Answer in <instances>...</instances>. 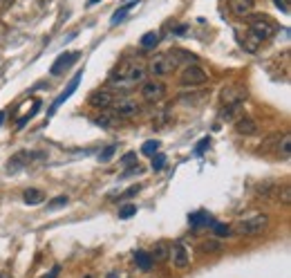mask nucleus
I'll return each instance as SVG.
<instances>
[{
	"mask_svg": "<svg viewBox=\"0 0 291 278\" xmlns=\"http://www.w3.org/2000/svg\"><path fill=\"white\" fill-rule=\"evenodd\" d=\"M146 76V67L139 65L134 59H123L117 67L112 70L110 81L119 83V86H128V83H139Z\"/></svg>",
	"mask_w": 291,
	"mask_h": 278,
	"instance_id": "obj_1",
	"label": "nucleus"
},
{
	"mask_svg": "<svg viewBox=\"0 0 291 278\" xmlns=\"http://www.w3.org/2000/svg\"><path fill=\"white\" fill-rule=\"evenodd\" d=\"M269 227V216L267 213H253V216L240 220L235 224V231L242 235H260Z\"/></svg>",
	"mask_w": 291,
	"mask_h": 278,
	"instance_id": "obj_2",
	"label": "nucleus"
},
{
	"mask_svg": "<svg viewBox=\"0 0 291 278\" xmlns=\"http://www.w3.org/2000/svg\"><path fill=\"white\" fill-rule=\"evenodd\" d=\"M209 81V72L204 70L202 65H197V63H188V65L181 67L179 72V83L181 86H204V83Z\"/></svg>",
	"mask_w": 291,
	"mask_h": 278,
	"instance_id": "obj_3",
	"label": "nucleus"
},
{
	"mask_svg": "<svg viewBox=\"0 0 291 278\" xmlns=\"http://www.w3.org/2000/svg\"><path fill=\"white\" fill-rule=\"evenodd\" d=\"M249 31L253 36H258L260 41H269L275 34V23L269 20V16H251L249 18Z\"/></svg>",
	"mask_w": 291,
	"mask_h": 278,
	"instance_id": "obj_4",
	"label": "nucleus"
},
{
	"mask_svg": "<svg viewBox=\"0 0 291 278\" xmlns=\"http://www.w3.org/2000/svg\"><path fill=\"white\" fill-rule=\"evenodd\" d=\"M112 110H114V114H117V117L132 119V117H137V114H139V103L134 101L132 97H121V99H114Z\"/></svg>",
	"mask_w": 291,
	"mask_h": 278,
	"instance_id": "obj_5",
	"label": "nucleus"
},
{
	"mask_svg": "<svg viewBox=\"0 0 291 278\" xmlns=\"http://www.w3.org/2000/svg\"><path fill=\"white\" fill-rule=\"evenodd\" d=\"M164 94H166V88H164L162 81H155V78H153V81H146L143 86H141V97H143L146 103L162 101Z\"/></svg>",
	"mask_w": 291,
	"mask_h": 278,
	"instance_id": "obj_6",
	"label": "nucleus"
},
{
	"mask_svg": "<svg viewBox=\"0 0 291 278\" xmlns=\"http://www.w3.org/2000/svg\"><path fill=\"white\" fill-rule=\"evenodd\" d=\"M79 56H81V52H65V54H61L59 59L52 63L50 72H52L54 76H61L65 70H70V67L74 65L76 61H79Z\"/></svg>",
	"mask_w": 291,
	"mask_h": 278,
	"instance_id": "obj_7",
	"label": "nucleus"
},
{
	"mask_svg": "<svg viewBox=\"0 0 291 278\" xmlns=\"http://www.w3.org/2000/svg\"><path fill=\"white\" fill-rule=\"evenodd\" d=\"M170 258H173V265L177 267V269H186V267H188V263H190L188 249H186L181 243L170 245Z\"/></svg>",
	"mask_w": 291,
	"mask_h": 278,
	"instance_id": "obj_8",
	"label": "nucleus"
},
{
	"mask_svg": "<svg viewBox=\"0 0 291 278\" xmlns=\"http://www.w3.org/2000/svg\"><path fill=\"white\" fill-rule=\"evenodd\" d=\"M244 99H247V90L240 86H231V88H224V90H222V103H224V106L244 103Z\"/></svg>",
	"mask_w": 291,
	"mask_h": 278,
	"instance_id": "obj_9",
	"label": "nucleus"
},
{
	"mask_svg": "<svg viewBox=\"0 0 291 278\" xmlns=\"http://www.w3.org/2000/svg\"><path fill=\"white\" fill-rule=\"evenodd\" d=\"M112 103H114V94L108 90H96L90 94V106L96 110H108L112 108Z\"/></svg>",
	"mask_w": 291,
	"mask_h": 278,
	"instance_id": "obj_10",
	"label": "nucleus"
},
{
	"mask_svg": "<svg viewBox=\"0 0 291 278\" xmlns=\"http://www.w3.org/2000/svg\"><path fill=\"white\" fill-rule=\"evenodd\" d=\"M235 130L240 135H244V137H253V135H258V122L251 117H244V114H240V117L235 119Z\"/></svg>",
	"mask_w": 291,
	"mask_h": 278,
	"instance_id": "obj_11",
	"label": "nucleus"
},
{
	"mask_svg": "<svg viewBox=\"0 0 291 278\" xmlns=\"http://www.w3.org/2000/svg\"><path fill=\"white\" fill-rule=\"evenodd\" d=\"M81 76H83V74L79 72V74H76V76H74V78H72V81H70V86L65 88V92H61V94H59V99H56V101L52 103V108H50V114H54L56 110H59V106H61V103H63V101H67V99H70L72 94H74V90H76V88H79V83H81Z\"/></svg>",
	"mask_w": 291,
	"mask_h": 278,
	"instance_id": "obj_12",
	"label": "nucleus"
},
{
	"mask_svg": "<svg viewBox=\"0 0 291 278\" xmlns=\"http://www.w3.org/2000/svg\"><path fill=\"white\" fill-rule=\"evenodd\" d=\"M228 7L235 18H249L253 12V0H228Z\"/></svg>",
	"mask_w": 291,
	"mask_h": 278,
	"instance_id": "obj_13",
	"label": "nucleus"
},
{
	"mask_svg": "<svg viewBox=\"0 0 291 278\" xmlns=\"http://www.w3.org/2000/svg\"><path fill=\"white\" fill-rule=\"evenodd\" d=\"M150 258H153V263H166L170 258V245L166 240H159L150 251Z\"/></svg>",
	"mask_w": 291,
	"mask_h": 278,
	"instance_id": "obj_14",
	"label": "nucleus"
},
{
	"mask_svg": "<svg viewBox=\"0 0 291 278\" xmlns=\"http://www.w3.org/2000/svg\"><path fill=\"white\" fill-rule=\"evenodd\" d=\"M256 193L260 197H264V200H273L275 195H280V186L275 182H262V184H258Z\"/></svg>",
	"mask_w": 291,
	"mask_h": 278,
	"instance_id": "obj_15",
	"label": "nucleus"
},
{
	"mask_svg": "<svg viewBox=\"0 0 291 278\" xmlns=\"http://www.w3.org/2000/svg\"><path fill=\"white\" fill-rule=\"evenodd\" d=\"M240 43H242V47L249 52V54H256V52H258V47H260V43H262V41H260L258 36H253L251 31L247 29V31H244V34L240 36Z\"/></svg>",
	"mask_w": 291,
	"mask_h": 278,
	"instance_id": "obj_16",
	"label": "nucleus"
},
{
	"mask_svg": "<svg viewBox=\"0 0 291 278\" xmlns=\"http://www.w3.org/2000/svg\"><path fill=\"white\" fill-rule=\"evenodd\" d=\"M134 263H137V267L141 271H150V269H153V265H155L153 258H150V254H148V251H143V249L134 251Z\"/></svg>",
	"mask_w": 291,
	"mask_h": 278,
	"instance_id": "obj_17",
	"label": "nucleus"
},
{
	"mask_svg": "<svg viewBox=\"0 0 291 278\" xmlns=\"http://www.w3.org/2000/svg\"><path fill=\"white\" fill-rule=\"evenodd\" d=\"M137 3H139V0H132V3H126V5H123V7H119L117 12L112 14L110 25H119V23H121V20H126V16H128L130 12H132L134 7H137Z\"/></svg>",
	"mask_w": 291,
	"mask_h": 278,
	"instance_id": "obj_18",
	"label": "nucleus"
},
{
	"mask_svg": "<svg viewBox=\"0 0 291 278\" xmlns=\"http://www.w3.org/2000/svg\"><path fill=\"white\" fill-rule=\"evenodd\" d=\"M23 197H25V204H40L45 200V193L40 191V188H27V191L23 193Z\"/></svg>",
	"mask_w": 291,
	"mask_h": 278,
	"instance_id": "obj_19",
	"label": "nucleus"
},
{
	"mask_svg": "<svg viewBox=\"0 0 291 278\" xmlns=\"http://www.w3.org/2000/svg\"><path fill=\"white\" fill-rule=\"evenodd\" d=\"M94 124L101 126V128H114V126H117V114L112 117V114H108L106 110H101V114L94 119Z\"/></svg>",
	"mask_w": 291,
	"mask_h": 278,
	"instance_id": "obj_20",
	"label": "nucleus"
},
{
	"mask_svg": "<svg viewBox=\"0 0 291 278\" xmlns=\"http://www.w3.org/2000/svg\"><path fill=\"white\" fill-rule=\"evenodd\" d=\"M211 229H213V233H215L217 238H228V235H233L231 227L224 224V222H213V220H211Z\"/></svg>",
	"mask_w": 291,
	"mask_h": 278,
	"instance_id": "obj_21",
	"label": "nucleus"
},
{
	"mask_svg": "<svg viewBox=\"0 0 291 278\" xmlns=\"http://www.w3.org/2000/svg\"><path fill=\"white\" fill-rule=\"evenodd\" d=\"M159 43V34L157 31H148V34H143V38H141V47L143 50H150V47H155Z\"/></svg>",
	"mask_w": 291,
	"mask_h": 278,
	"instance_id": "obj_22",
	"label": "nucleus"
},
{
	"mask_svg": "<svg viewBox=\"0 0 291 278\" xmlns=\"http://www.w3.org/2000/svg\"><path fill=\"white\" fill-rule=\"evenodd\" d=\"M188 222L193 224V227H202V224H211V218L206 216V213L197 211V213H193V216L188 218Z\"/></svg>",
	"mask_w": 291,
	"mask_h": 278,
	"instance_id": "obj_23",
	"label": "nucleus"
},
{
	"mask_svg": "<svg viewBox=\"0 0 291 278\" xmlns=\"http://www.w3.org/2000/svg\"><path fill=\"white\" fill-rule=\"evenodd\" d=\"M157 150H159V141L157 139H150V141H146V144L141 146V153L148 155V157L157 155Z\"/></svg>",
	"mask_w": 291,
	"mask_h": 278,
	"instance_id": "obj_24",
	"label": "nucleus"
},
{
	"mask_svg": "<svg viewBox=\"0 0 291 278\" xmlns=\"http://www.w3.org/2000/svg\"><path fill=\"white\" fill-rule=\"evenodd\" d=\"M202 251H206V254H220L222 245L215 243V240H206V243H202Z\"/></svg>",
	"mask_w": 291,
	"mask_h": 278,
	"instance_id": "obj_25",
	"label": "nucleus"
},
{
	"mask_svg": "<svg viewBox=\"0 0 291 278\" xmlns=\"http://www.w3.org/2000/svg\"><path fill=\"white\" fill-rule=\"evenodd\" d=\"M289 144H291V137H289L287 133H284V135H282V144L278 141V146H275V148H278V153H282L284 160L289 157Z\"/></svg>",
	"mask_w": 291,
	"mask_h": 278,
	"instance_id": "obj_26",
	"label": "nucleus"
},
{
	"mask_svg": "<svg viewBox=\"0 0 291 278\" xmlns=\"http://www.w3.org/2000/svg\"><path fill=\"white\" fill-rule=\"evenodd\" d=\"M134 213H137V207H134V204H126V207H121V209H119V218H121V220L132 218Z\"/></svg>",
	"mask_w": 291,
	"mask_h": 278,
	"instance_id": "obj_27",
	"label": "nucleus"
},
{
	"mask_svg": "<svg viewBox=\"0 0 291 278\" xmlns=\"http://www.w3.org/2000/svg\"><path fill=\"white\" fill-rule=\"evenodd\" d=\"M38 108H40V101H34V110H32V112H27V114H25V117H20V119H18V128H23V126L27 124L29 119H32L34 114H36V112H38Z\"/></svg>",
	"mask_w": 291,
	"mask_h": 278,
	"instance_id": "obj_28",
	"label": "nucleus"
},
{
	"mask_svg": "<svg viewBox=\"0 0 291 278\" xmlns=\"http://www.w3.org/2000/svg\"><path fill=\"white\" fill-rule=\"evenodd\" d=\"M114 150H117V146H114V144L106 146V148L101 150V155H99V162H110V157L114 155Z\"/></svg>",
	"mask_w": 291,
	"mask_h": 278,
	"instance_id": "obj_29",
	"label": "nucleus"
},
{
	"mask_svg": "<svg viewBox=\"0 0 291 278\" xmlns=\"http://www.w3.org/2000/svg\"><path fill=\"white\" fill-rule=\"evenodd\" d=\"M70 202L67 200V195H59V197H54L52 202H47V209H59V207H65V204Z\"/></svg>",
	"mask_w": 291,
	"mask_h": 278,
	"instance_id": "obj_30",
	"label": "nucleus"
},
{
	"mask_svg": "<svg viewBox=\"0 0 291 278\" xmlns=\"http://www.w3.org/2000/svg\"><path fill=\"white\" fill-rule=\"evenodd\" d=\"M166 164V157L164 155H153V171H162Z\"/></svg>",
	"mask_w": 291,
	"mask_h": 278,
	"instance_id": "obj_31",
	"label": "nucleus"
},
{
	"mask_svg": "<svg viewBox=\"0 0 291 278\" xmlns=\"http://www.w3.org/2000/svg\"><path fill=\"white\" fill-rule=\"evenodd\" d=\"M134 160H137V153H128V155H123L121 164L123 166H134Z\"/></svg>",
	"mask_w": 291,
	"mask_h": 278,
	"instance_id": "obj_32",
	"label": "nucleus"
},
{
	"mask_svg": "<svg viewBox=\"0 0 291 278\" xmlns=\"http://www.w3.org/2000/svg\"><path fill=\"white\" fill-rule=\"evenodd\" d=\"M273 3L282 14H289V0H273Z\"/></svg>",
	"mask_w": 291,
	"mask_h": 278,
	"instance_id": "obj_33",
	"label": "nucleus"
},
{
	"mask_svg": "<svg viewBox=\"0 0 291 278\" xmlns=\"http://www.w3.org/2000/svg\"><path fill=\"white\" fill-rule=\"evenodd\" d=\"M211 144V139L209 137H204V139H202L200 141V146H197V148H195V155H202V153H204V150H206V146H209Z\"/></svg>",
	"mask_w": 291,
	"mask_h": 278,
	"instance_id": "obj_34",
	"label": "nucleus"
},
{
	"mask_svg": "<svg viewBox=\"0 0 291 278\" xmlns=\"http://www.w3.org/2000/svg\"><path fill=\"white\" fill-rule=\"evenodd\" d=\"M139 188H141V186H139V184H134V186H130V188H128V191H126V193H123V195H121V197H123V200H128V197H132V195H137V193H139Z\"/></svg>",
	"mask_w": 291,
	"mask_h": 278,
	"instance_id": "obj_35",
	"label": "nucleus"
},
{
	"mask_svg": "<svg viewBox=\"0 0 291 278\" xmlns=\"http://www.w3.org/2000/svg\"><path fill=\"white\" fill-rule=\"evenodd\" d=\"M282 202H284V204L291 202V188H289V184L282 186Z\"/></svg>",
	"mask_w": 291,
	"mask_h": 278,
	"instance_id": "obj_36",
	"label": "nucleus"
},
{
	"mask_svg": "<svg viewBox=\"0 0 291 278\" xmlns=\"http://www.w3.org/2000/svg\"><path fill=\"white\" fill-rule=\"evenodd\" d=\"M14 3H16V0H0V9H9V7H14Z\"/></svg>",
	"mask_w": 291,
	"mask_h": 278,
	"instance_id": "obj_37",
	"label": "nucleus"
},
{
	"mask_svg": "<svg viewBox=\"0 0 291 278\" xmlns=\"http://www.w3.org/2000/svg\"><path fill=\"white\" fill-rule=\"evenodd\" d=\"M59 271H61V267H59V265H56V267H52L50 276H45V278H56V276H59Z\"/></svg>",
	"mask_w": 291,
	"mask_h": 278,
	"instance_id": "obj_38",
	"label": "nucleus"
},
{
	"mask_svg": "<svg viewBox=\"0 0 291 278\" xmlns=\"http://www.w3.org/2000/svg\"><path fill=\"white\" fill-rule=\"evenodd\" d=\"M175 31H177V34H184V31H186V25H179V27L175 29Z\"/></svg>",
	"mask_w": 291,
	"mask_h": 278,
	"instance_id": "obj_39",
	"label": "nucleus"
},
{
	"mask_svg": "<svg viewBox=\"0 0 291 278\" xmlns=\"http://www.w3.org/2000/svg\"><path fill=\"white\" fill-rule=\"evenodd\" d=\"M96 3H101V0H87V7H92V5H96Z\"/></svg>",
	"mask_w": 291,
	"mask_h": 278,
	"instance_id": "obj_40",
	"label": "nucleus"
},
{
	"mask_svg": "<svg viewBox=\"0 0 291 278\" xmlns=\"http://www.w3.org/2000/svg\"><path fill=\"white\" fill-rule=\"evenodd\" d=\"M3 122H5V112H0V126H3Z\"/></svg>",
	"mask_w": 291,
	"mask_h": 278,
	"instance_id": "obj_41",
	"label": "nucleus"
},
{
	"mask_svg": "<svg viewBox=\"0 0 291 278\" xmlns=\"http://www.w3.org/2000/svg\"><path fill=\"white\" fill-rule=\"evenodd\" d=\"M85 278H96V276H94V274H87V276H85Z\"/></svg>",
	"mask_w": 291,
	"mask_h": 278,
	"instance_id": "obj_42",
	"label": "nucleus"
},
{
	"mask_svg": "<svg viewBox=\"0 0 291 278\" xmlns=\"http://www.w3.org/2000/svg\"><path fill=\"white\" fill-rule=\"evenodd\" d=\"M0 278H9V276L7 274H0Z\"/></svg>",
	"mask_w": 291,
	"mask_h": 278,
	"instance_id": "obj_43",
	"label": "nucleus"
}]
</instances>
